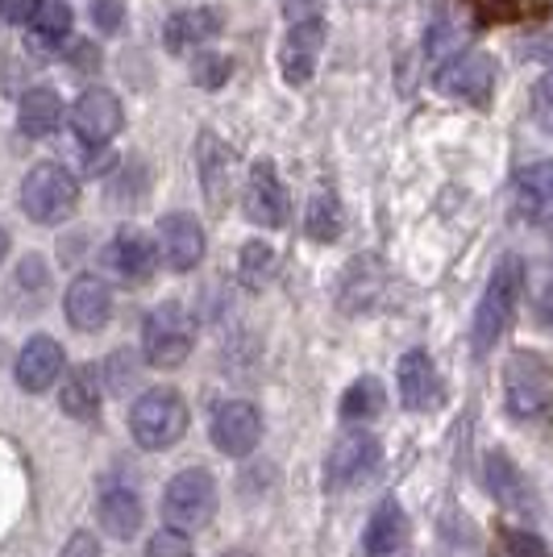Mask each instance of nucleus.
<instances>
[{
    "label": "nucleus",
    "mask_w": 553,
    "mask_h": 557,
    "mask_svg": "<svg viewBox=\"0 0 553 557\" xmlns=\"http://www.w3.org/2000/svg\"><path fill=\"white\" fill-rule=\"evenodd\" d=\"M504 399L516 420H545L553 412V367L541 354H512L504 367Z\"/></svg>",
    "instance_id": "nucleus-1"
},
{
    "label": "nucleus",
    "mask_w": 553,
    "mask_h": 557,
    "mask_svg": "<svg viewBox=\"0 0 553 557\" xmlns=\"http://www.w3.org/2000/svg\"><path fill=\"white\" fill-rule=\"evenodd\" d=\"M520 278H525L520 258H504V262L495 267L483 300L475 308V329H470L475 354H487V349L504 337L507 321H512V312H516V300H520Z\"/></svg>",
    "instance_id": "nucleus-2"
},
{
    "label": "nucleus",
    "mask_w": 553,
    "mask_h": 557,
    "mask_svg": "<svg viewBox=\"0 0 553 557\" xmlns=\"http://www.w3.org/2000/svg\"><path fill=\"white\" fill-rule=\"evenodd\" d=\"M79 205V184L67 166L59 163H38L22 184V209L29 221L38 225H59L67 221Z\"/></svg>",
    "instance_id": "nucleus-3"
},
{
    "label": "nucleus",
    "mask_w": 553,
    "mask_h": 557,
    "mask_svg": "<svg viewBox=\"0 0 553 557\" xmlns=\"http://www.w3.org/2000/svg\"><path fill=\"white\" fill-rule=\"evenodd\" d=\"M130 429H134V442L142 449H167V445H175L187 429L184 399L171 392V387L146 392L134 404V412H130Z\"/></svg>",
    "instance_id": "nucleus-4"
},
{
    "label": "nucleus",
    "mask_w": 553,
    "mask_h": 557,
    "mask_svg": "<svg viewBox=\"0 0 553 557\" xmlns=\"http://www.w3.org/2000/svg\"><path fill=\"white\" fill-rule=\"evenodd\" d=\"M142 346H146V362L150 367H159V371L180 367L187 354H192V321H187L184 308L180 304H159L146 317Z\"/></svg>",
    "instance_id": "nucleus-5"
},
{
    "label": "nucleus",
    "mask_w": 553,
    "mask_h": 557,
    "mask_svg": "<svg viewBox=\"0 0 553 557\" xmlns=\"http://www.w3.org/2000/svg\"><path fill=\"white\" fill-rule=\"evenodd\" d=\"M217 511V483L208 470H180L162 495V516L175 529H205Z\"/></svg>",
    "instance_id": "nucleus-6"
},
{
    "label": "nucleus",
    "mask_w": 553,
    "mask_h": 557,
    "mask_svg": "<svg viewBox=\"0 0 553 557\" xmlns=\"http://www.w3.org/2000/svg\"><path fill=\"white\" fill-rule=\"evenodd\" d=\"M438 88L466 104H487L495 92V59L483 50H466L438 71Z\"/></svg>",
    "instance_id": "nucleus-7"
},
{
    "label": "nucleus",
    "mask_w": 553,
    "mask_h": 557,
    "mask_svg": "<svg viewBox=\"0 0 553 557\" xmlns=\"http://www.w3.org/2000/svg\"><path fill=\"white\" fill-rule=\"evenodd\" d=\"M379 466V442L370 433H346L342 442L329 449V462H324V487L346 491L354 483H362L370 470Z\"/></svg>",
    "instance_id": "nucleus-8"
},
{
    "label": "nucleus",
    "mask_w": 553,
    "mask_h": 557,
    "mask_svg": "<svg viewBox=\"0 0 553 557\" xmlns=\"http://www.w3.org/2000/svg\"><path fill=\"white\" fill-rule=\"evenodd\" d=\"M121 121H125L121 100L109 88H88V92L75 100V109H71V125H75L79 141H88V146L113 141L121 134Z\"/></svg>",
    "instance_id": "nucleus-9"
},
{
    "label": "nucleus",
    "mask_w": 553,
    "mask_h": 557,
    "mask_svg": "<svg viewBox=\"0 0 553 557\" xmlns=\"http://www.w3.org/2000/svg\"><path fill=\"white\" fill-rule=\"evenodd\" d=\"M258 437H262V417H258L254 404L230 399V404L217 408V417H212V445H217L221 454L246 458L254 445H258Z\"/></svg>",
    "instance_id": "nucleus-10"
},
{
    "label": "nucleus",
    "mask_w": 553,
    "mask_h": 557,
    "mask_svg": "<svg viewBox=\"0 0 553 557\" xmlns=\"http://www.w3.org/2000/svg\"><path fill=\"white\" fill-rule=\"evenodd\" d=\"M246 216L262 230H279L287 221V187L279 180L275 163H254L246 184Z\"/></svg>",
    "instance_id": "nucleus-11"
},
{
    "label": "nucleus",
    "mask_w": 553,
    "mask_h": 557,
    "mask_svg": "<svg viewBox=\"0 0 553 557\" xmlns=\"http://www.w3.org/2000/svg\"><path fill=\"white\" fill-rule=\"evenodd\" d=\"M321 47H324V22L321 17H308V22H296L292 25V34H287V42L279 50V63H283V79L287 84H308L312 79V71H317V59H321Z\"/></svg>",
    "instance_id": "nucleus-12"
},
{
    "label": "nucleus",
    "mask_w": 553,
    "mask_h": 557,
    "mask_svg": "<svg viewBox=\"0 0 553 557\" xmlns=\"http://www.w3.org/2000/svg\"><path fill=\"white\" fill-rule=\"evenodd\" d=\"M159 255L171 271H192L205 258V230L196 225V216L171 212L159 225Z\"/></svg>",
    "instance_id": "nucleus-13"
},
{
    "label": "nucleus",
    "mask_w": 553,
    "mask_h": 557,
    "mask_svg": "<svg viewBox=\"0 0 553 557\" xmlns=\"http://www.w3.org/2000/svg\"><path fill=\"white\" fill-rule=\"evenodd\" d=\"M109 312H113V292H109V283H105V278L79 275L67 287V321L79 329V333H96V329H105Z\"/></svg>",
    "instance_id": "nucleus-14"
},
{
    "label": "nucleus",
    "mask_w": 553,
    "mask_h": 557,
    "mask_svg": "<svg viewBox=\"0 0 553 557\" xmlns=\"http://www.w3.org/2000/svg\"><path fill=\"white\" fill-rule=\"evenodd\" d=\"M438 399H441V379H438L433 358L420 354V349L404 354V358H400V404H404L408 412H429Z\"/></svg>",
    "instance_id": "nucleus-15"
},
{
    "label": "nucleus",
    "mask_w": 553,
    "mask_h": 557,
    "mask_svg": "<svg viewBox=\"0 0 553 557\" xmlns=\"http://www.w3.org/2000/svg\"><path fill=\"white\" fill-rule=\"evenodd\" d=\"M105 267L116 278H125V283H142V278L155 271V246H150V237L138 230H121L109 242V250H105Z\"/></svg>",
    "instance_id": "nucleus-16"
},
{
    "label": "nucleus",
    "mask_w": 553,
    "mask_h": 557,
    "mask_svg": "<svg viewBox=\"0 0 553 557\" xmlns=\"http://www.w3.org/2000/svg\"><path fill=\"white\" fill-rule=\"evenodd\" d=\"M408 541V520L395 499H383L379 511L370 516L367 536H362V557H400Z\"/></svg>",
    "instance_id": "nucleus-17"
},
{
    "label": "nucleus",
    "mask_w": 553,
    "mask_h": 557,
    "mask_svg": "<svg viewBox=\"0 0 553 557\" xmlns=\"http://www.w3.org/2000/svg\"><path fill=\"white\" fill-rule=\"evenodd\" d=\"M63 371V349L54 337H29L17 358V383L25 392H47Z\"/></svg>",
    "instance_id": "nucleus-18"
},
{
    "label": "nucleus",
    "mask_w": 553,
    "mask_h": 557,
    "mask_svg": "<svg viewBox=\"0 0 553 557\" xmlns=\"http://www.w3.org/2000/svg\"><path fill=\"white\" fill-rule=\"evenodd\" d=\"M196 163H200V180H205V196L212 209L225 205L233 184V154L217 141V134H205L200 138V150H196Z\"/></svg>",
    "instance_id": "nucleus-19"
},
{
    "label": "nucleus",
    "mask_w": 553,
    "mask_h": 557,
    "mask_svg": "<svg viewBox=\"0 0 553 557\" xmlns=\"http://www.w3.org/2000/svg\"><path fill=\"white\" fill-rule=\"evenodd\" d=\"M221 34V13L217 9H184V13H175L167 29H162V38H167V50H192L208 42V38H217Z\"/></svg>",
    "instance_id": "nucleus-20"
},
{
    "label": "nucleus",
    "mask_w": 553,
    "mask_h": 557,
    "mask_svg": "<svg viewBox=\"0 0 553 557\" xmlns=\"http://www.w3.org/2000/svg\"><path fill=\"white\" fill-rule=\"evenodd\" d=\"M59 116H63V104H59V96L50 92V88H29L22 96L17 125H22L25 138H47V134H54Z\"/></svg>",
    "instance_id": "nucleus-21"
},
{
    "label": "nucleus",
    "mask_w": 553,
    "mask_h": 557,
    "mask_svg": "<svg viewBox=\"0 0 553 557\" xmlns=\"http://www.w3.org/2000/svg\"><path fill=\"white\" fill-rule=\"evenodd\" d=\"M487 474H491V491H495V499L512 511H529L532 508V491L529 483L520 479V470L507 462L504 454H491L487 458Z\"/></svg>",
    "instance_id": "nucleus-22"
},
{
    "label": "nucleus",
    "mask_w": 553,
    "mask_h": 557,
    "mask_svg": "<svg viewBox=\"0 0 553 557\" xmlns=\"http://www.w3.org/2000/svg\"><path fill=\"white\" fill-rule=\"evenodd\" d=\"M100 524L109 536H134L142 529V499L134 491H109L100 499Z\"/></svg>",
    "instance_id": "nucleus-23"
},
{
    "label": "nucleus",
    "mask_w": 553,
    "mask_h": 557,
    "mask_svg": "<svg viewBox=\"0 0 553 557\" xmlns=\"http://www.w3.org/2000/svg\"><path fill=\"white\" fill-rule=\"evenodd\" d=\"M304 230L312 242H333L342 233V205L333 191H317L308 200V212H304Z\"/></svg>",
    "instance_id": "nucleus-24"
},
{
    "label": "nucleus",
    "mask_w": 553,
    "mask_h": 557,
    "mask_svg": "<svg viewBox=\"0 0 553 557\" xmlns=\"http://www.w3.org/2000/svg\"><path fill=\"white\" fill-rule=\"evenodd\" d=\"M388 408V392H383V383L379 379H358L346 395H342V417L346 420H370L379 417Z\"/></svg>",
    "instance_id": "nucleus-25"
},
{
    "label": "nucleus",
    "mask_w": 553,
    "mask_h": 557,
    "mask_svg": "<svg viewBox=\"0 0 553 557\" xmlns=\"http://www.w3.org/2000/svg\"><path fill=\"white\" fill-rule=\"evenodd\" d=\"M63 412L75 420H93L96 417V404H100V387H96L93 371H75L63 383V395H59Z\"/></svg>",
    "instance_id": "nucleus-26"
},
{
    "label": "nucleus",
    "mask_w": 553,
    "mask_h": 557,
    "mask_svg": "<svg viewBox=\"0 0 553 557\" xmlns=\"http://www.w3.org/2000/svg\"><path fill=\"white\" fill-rule=\"evenodd\" d=\"M34 29H38L42 42H63L71 34L67 0H38V9H34Z\"/></svg>",
    "instance_id": "nucleus-27"
},
{
    "label": "nucleus",
    "mask_w": 553,
    "mask_h": 557,
    "mask_svg": "<svg viewBox=\"0 0 553 557\" xmlns=\"http://www.w3.org/2000/svg\"><path fill=\"white\" fill-rule=\"evenodd\" d=\"M271 275H275V250L262 246V242H246V250H242V278H246V287H262Z\"/></svg>",
    "instance_id": "nucleus-28"
},
{
    "label": "nucleus",
    "mask_w": 553,
    "mask_h": 557,
    "mask_svg": "<svg viewBox=\"0 0 553 557\" xmlns=\"http://www.w3.org/2000/svg\"><path fill=\"white\" fill-rule=\"evenodd\" d=\"M230 59L225 54H196V63H192V79L200 84V88H221L225 79H230Z\"/></svg>",
    "instance_id": "nucleus-29"
},
{
    "label": "nucleus",
    "mask_w": 553,
    "mask_h": 557,
    "mask_svg": "<svg viewBox=\"0 0 553 557\" xmlns=\"http://www.w3.org/2000/svg\"><path fill=\"white\" fill-rule=\"evenodd\" d=\"M516 191H529L541 200H553V163H532L516 175Z\"/></svg>",
    "instance_id": "nucleus-30"
},
{
    "label": "nucleus",
    "mask_w": 553,
    "mask_h": 557,
    "mask_svg": "<svg viewBox=\"0 0 553 557\" xmlns=\"http://www.w3.org/2000/svg\"><path fill=\"white\" fill-rule=\"evenodd\" d=\"M146 557H192V545H187L184 529H162V533L150 536V545H146Z\"/></svg>",
    "instance_id": "nucleus-31"
},
{
    "label": "nucleus",
    "mask_w": 553,
    "mask_h": 557,
    "mask_svg": "<svg viewBox=\"0 0 553 557\" xmlns=\"http://www.w3.org/2000/svg\"><path fill=\"white\" fill-rule=\"evenodd\" d=\"M532 121L553 134V71H545L541 79H537V88H532Z\"/></svg>",
    "instance_id": "nucleus-32"
},
{
    "label": "nucleus",
    "mask_w": 553,
    "mask_h": 557,
    "mask_svg": "<svg viewBox=\"0 0 553 557\" xmlns=\"http://www.w3.org/2000/svg\"><path fill=\"white\" fill-rule=\"evenodd\" d=\"M125 22V9H121V0H93V25L96 29H105V34H116Z\"/></svg>",
    "instance_id": "nucleus-33"
},
{
    "label": "nucleus",
    "mask_w": 553,
    "mask_h": 557,
    "mask_svg": "<svg viewBox=\"0 0 553 557\" xmlns=\"http://www.w3.org/2000/svg\"><path fill=\"white\" fill-rule=\"evenodd\" d=\"M487 22H504V17H516L520 13V0H470Z\"/></svg>",
    "instance_id": "nucleus-34"
},
{
    "label": "nucleus",
    "mask_w": 553,
    "mask_h": 557,
    "mask_svg": "<svg viewBox=\"0 0 553 557\" xmlns=\"http://www.w3.org/2000/svg\"><path fill=\"white\" fill-rule=\"evenodd\" d=\"M507 554L512 557H550L545 554V545L529 533H507Z\"/></svg>",
    "instance_id": "nucleus-35"
},
{
    "label": "nucleus",
    "mask_w": 553,
    "mask_h": 557,
    "mask_svg": "<svg viewBox=\"0 0 553 557\" xmlns=\"http://www.w3.org/2000/svg\"><path fill=\"white\" fill-rule=\"evenodd\" d=\"M38 0H0V22H29Z\"/></svg>",
    "instance_id": "nucleus-36"
},
{
    "label": "nucleus",
    "mask_w": 553,
    "mask_h": 557,
    "mask_svg": "<svg viewBox=\"0 0 553 557\" xmlns=\"http://www.w3.org/2000/svg\"><path fill=\"white\" fill-rule=\"evenodd\" d=\"M71 63H75V71H96L100 67V50L93 42H75L71 47Z\"/></svg>",
    "instance_id": "nucleus-37"
},
{
    "label": "nucleus",
    "mask_w": 553,
    "mask_h": 557,
    "mask_svg": "<svg viewBox=\"0 0 553 557\" xmlns=\"http://www.w3.org/2000/svg\"><path fill=\"white\" fill-rule=\"evenodd\" d=\"M59 557H100V545H96L88 533H75L67 545H63V554Z\"/></svg>",
    "instance_id": "nucleus-38"
},
{
    "label": "nucleus",
    "mask_w": 553,
    "mask_h": 557,
    "mask_svg": "<svg viewBox=\"0 0 553 557\" xmlns=\"http://www.w3.org/2000/svg\"><path fill=\"white\" fill-rule=\"evenodd\" d=\"M541 321L553 329V287L545 292V300H541Z\"/></svg>",
    "instance_id": "nucleus-39"
},
{
    "label": "nucleus",
    "mask_w": 553,
    "mask_h": 557,
    "mask_svg": "<svg viewBox=\"0 0 553 557\" xmlns=\"http://www.w3.org/2000/svg\"><path fill=\"white\" fill-rule=\"evenodd\" d=\"M4 255H9V233H4V225H0V262H4Z\"/></svg>",
    "instance_id": "nucleus-40"
},
{
    "label": "nucleus",
    "mask_w": 553,
    "mask_h": 557,
    "mask_svg": "<svg viewBox=\"0 0 553 557\" xmlns=\"http://www.w3.org/2000/svg\"><path fill=\"white\" fill-rule=\"evenodd\" d=\"M230 557H246V554H230Z\"/></svg>",
    "instance_id": "nucleus-41"
}]
</instances>
